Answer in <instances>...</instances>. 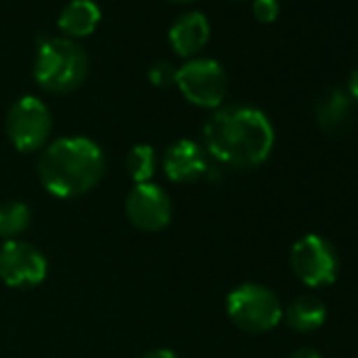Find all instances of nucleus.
Wrapping results in <instances>:
<instances>
[{
    "label": "nucleus",
    "instance_id": "1",
    "mask_svg": "<svg viewBox=\"0 0 358 358\" xmlns=\"http://www.w3.org/2000/svg\"><path fill=\"white\" fill-rule=\"evenodd\" d=\"M205 152L228 169L249 171L268 160L274 148L270 118L253 106L217 108L203 127Z\"/></svg>",
    "mask_w": 358,
    "mask_h": 358
},
{
    "label": "nucleus",
    "instance_id": "2",
    "mask_svg": "<svg viewBox=\"0 0 358 358\" xmlns=\"http://www.w3.org/2000/svg\"><path fill=\"white\" fill-rule=\"evenodd\" d=\"M36 173L43 188L57 199H78L91 192L106 173L103 150L89 137H59L45 145Z\"/></svg>",
    "mask_w": 358,
    "mask_h": 358
},
{
    "label": "nucleus",
    "instance_id": "3",
    "mask_svg": "<svg viewBox=\"0 0 358 358\" xmlns=\"http://www.w3.org/2000/svg\"><path fill=\"white\" fill-rule=\"evenodd\" d=\"M89 74V57L70 38H47L38 45L34 80L49 93L64 95L76 91Z\"/></svg>",
    "mask_w": 358,
    "mask_h": 358
},
{
    "label": "nucleus",
    "instance_id": "4",
    "mask_svg": "<svg viewBox=\"0 0 358 358\" xmlns=\"http://www.w3.org/2000/svg\"><path fill=\"white\" fill-rule=\"evenodd\" d=\"M230 320L247 333H268L282 320V306L276 293L259 282H245L226 299Z\"/></svg>",
    "mask_w": 358,
    "mask_h": 358
},
{
    "label": "nucleus",
    "instance_id": "5",
    "mask_svg": "<svg viewBox=\"0 0 358 358\" xmlns=\"http://www.w3.org/2000/svg\"><path fill=\"white\" fill-rule=\"evenodd\" d=\"M175 85L192 106L217 110L228 93V74L215 59L192 57L177 68Z\"/></svg>",
    "mask_w": 358,
    "mask_h": 358
},
{
    "label": "nucleus",
    "instance_id": "6",
    "mask_svg": "<svg viewBox=\"0 0 358 358\" xmlns=\"http://www.w3.org/2000/svg\"><path fill=\"white\" fill-rule=\"evenodd\" d=\"M53 129V116L47 103L34 95L20 97L7 114V135L15 150L24 154L38 152L47 145Z\"/></svg>",
    "mask_w": 358,
    "mask_h": 358
},
{
    "label": "nucleus",
    "instance_id": "7",
    "mask_svg": "<svg viewBox=\"0 0 358 358\" xmlns=\"http://www.w3.org/2000/svg\"><path fill=\"white\" fill-rule=\"evenodd\" d=\"M289 264L295 276L312 289L333 285L339 272L335 247L318 234H306L299 238L291 247Z\"/></svg>",
    "mask_w": 358,
    "mask_h": 358
},
{
    "label": "nucleus",
    "instance_id": "8",
    "mask_svg": "<svg viewBox=\"0 0 358 358\" xmlns=\"http://www.w3.org/2000/svg\"><path fill=\"white\" fill-rule=\"evenodd\" d=\"M47 257L26 241H5L0 247V280L13 289H32L47 278Z\"/></svg>",
    "mask_w": 358,
    "mask_h": 358
},
{
    "label": "nucleus",
    "instance_id": "9",
    "mask_svg": "<svg viewBox=\"0 0 358 358\" xmlns=\"http://www.w3.org/2000/svg\"><path fill=\"white\" fill-rule=\"evenodd\" d=\"M124 211L129 222L143 232H158L171 224L173 217V201L164 188L148 182L137 184L127 194Z\"/></svg>",
    "mask_w": 358,
    "mask_h": 358
},
{
    "label": "nucleus",
    "instance_id": "10",
    "mask_svg": "<svg viewBox=\"0 0 358 358\" xmlns=\"http://www.w3.org/2000/svg\"><path fill=\"white\" fill-rule=\"evenodd\" d=\"M162 171L173 184H194L209 175V158L201 143L192 139H177L164 150Z\"/></svg>",
    "mask_w": 358,
    "mask_h": 358
},
{
    "label": "nucleus",
    "instance_id": "11",
    "mask_svg": "<svg viewBox=\"0 0 358 358\" xmlns=\"http://www.w3.org/2000/svg\"><path fill=\"white\" fill-rule=\"evenodd\" d=\"M209 36H211L209 20L201 11H188L184 15H179L169 30V43L173 51L186 59H192L196 53H201L209 43Z\"/></svg>",
    "mask_w": 358,
    "mask_h": 358
},
{
    "label": "nucleus",
    "instance_id": "12",
    "mask_svg": "<svg viewBox=\"0 0 358 358\" xmlns=\"http://www.w3.org/2000/svg\"><path fill=\"white\" fill-rule=\"evenodd\" d=\"M99 20L101 9L95 0H70L57 17V28L72 41L93 34Z\"/></svg>",
    "mask_w": 358,
    "mask_h": 358
},
{
    "label": "nucleus",
    "instance_id": "13",
    "mask_svg": "<svg viewBox=\"0 0 358 358\" xmlns=\"http://www.w3.org/2000/svg\"><path fill=\"white\" fill-rule=\"evenodd\" d=\"M282 318L287 320V324L297 331V333H312L316 329H320L327 320V308L322 303V299H318L316 295L303 293L297 295L287 310H282Z\"/></svg>",
    "mask_w": 358,
    "mask_h": 358
},
{
    "label": "nucleus",
    "instance_id": "14",
    "mask_svg": "<svg viewBox=\"0 0 358 358\" xmlns=\"http://www.w3.org/2000/svg\"><path fill=\"white\" fill-rule=\"evenodd\" d=\"M350 116H352V99L341 89L329 91L316 106L318 127L329 135L341 133L350 122Z\"/></svg>",
    "mask_w": 358,
    "mask_h": 358
},
{
    "label": "nucleus",
    "instance_id": "15",
    "mask_svg": "<svg viewBox=\"0 0 358 358\" xmlns=\"http://www.w3.org/2000/svg\"><path fill=\"white\" fill-rule=\"evenodd\" d=\"M32 222V211L22 201H9L0 205V238L17 241Z\"/></svg>",
    "mask_w": 358,
    "mask_h": 358
},
{
    "label": "nucleus",
    "instance_id": "16",
    "mask_svg": "<svg viewBox=\"0 0 358 358\" xmlns=\"http://www.w3.org/2000/svg\"><path fill=\"white\" fill-rule=\"evenodd\" d=\"M156 166H158V160H156V150L152 145L137 143L127 152L124 169H127V175L135 182V186L148 184L156 173Z\"/></svg>",
    "mask_w": 358,
    "mask_h": 358
},
{
    "label": "nucleus",
    "instance_id": "17",
    "mask_svg": "<svg viewBox=\"0 0 358 358\" xmlns=\"http://www.w3.org/2000/svg\"><path fill=\"white\" fill-rule=\"evenodd\" d=\"M177 78V68L171 62H156L150 70H148V80L158 87V89H166L171 85H175Z\"/></svg>",
    "mask_w": 358,
    "mask_h": 358
},
{
    "label": "nucleus",
    "instance_id": "18",
    "mask_svg": "<svg viewBox=\"0 0 358 358\" xmlns=\"http://www.w3.org/2000/svg\"><path fill=\"white\" fill-rule=\"evenodd\" d=\"M280 13L278 0H253V15L262 24H272Z\"/></svg>",
    "mask_w": 358,
    "mask_h": 358
},
{
    "label": "nucleus",
    "instance_id": "19",
    "mask_svg": "<svg viewBox=\"0 0 358 358\" xmlns=\"http://www.w3.org/2000/svg\"><path fill=\"white\" fill-rule=\"evenodd\" d=\"M289 358H322L318 350L310 348V345H303V348H297Z\"/></svg>",
    "mask_w": 358,
    "mask_h": 358
},
{
    "label": "nucleus",
    "instance_id": "20",
    "mask_svg": "<svg viewBox=\"0 0 358 358\" xmlns=\"http://www.w3.org/2000/svg\"><path fill=\"white\" fill-rule=\"evenodd\" d=\"M348 95L350 99H354L358 103V68L350 74V80H348Z\"/></svg>",
    "mask_w": 358,
    "mask_h": 358
},
{
    "label": "nucleus",
    "instance_id": "21",
    "mask_svg": "<svg viewBox=\"0 0 358 358\" xmlns=\"http://www.w3.org/2000/svg\"><path fill=\"white\" fill-rule=\"evenodd\" d=\"M141 358H179L175 352H171V350H164V348H156V350H150V352H145Z\"/></svg>",
    "mask_w": 358,
    "mask_h": 358
},
{
    "label": "nucleus",
    "instance_id": "22",
    "mask_svg": "<svg viewBox=\"0 0 358 358\" xmlns=\"http://www.w3.org/2000/svg\"><path fill=\"white\" fill-rule=\"evenodd\" d=\"M173 3H182L184 5V3H192V0H173Z\"/></svg>",
    "mask_w": 358,
    "mask_h": 358
}]
</instances>
